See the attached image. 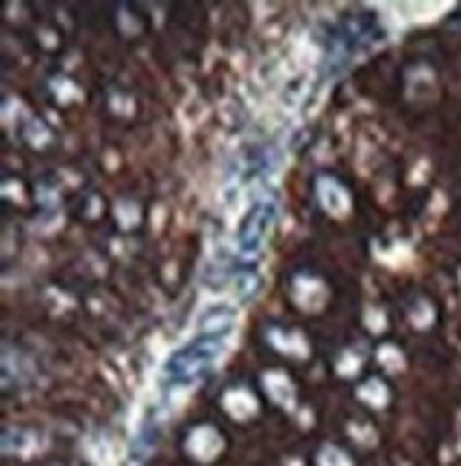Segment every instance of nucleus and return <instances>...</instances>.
Wrapping results in <instances>:
<instances>
[{"label": "nucleus", "mask_w": 461, "mask_h": 466, "mask_svg": "<svg viewBox=\"0 0 461 466\" xmlns=\"http://www.w3.org/2000/svg\"><path fill=\"white\" fill-rule=\"evenodd\" d=\"M225 339L228 336H220V332H200V336H194L188 344L174 350V353L166 358V364H162V375H160L162 384L188 387L194 381H200L222 356Z\"/></svg>", "instance_id": "1"}, {"label": "nucleus", "mask_w": 461, "mask_h": 466, "mask_svg": "<svg viewBox=\"0 0 461 466\" xmlns=\"http://www.w3.org/2000/svg\"><path fill=\"white\" fill-rule=\"evenodd\" d=\"M276 222V205L271 199H257V203L248 205L239 216V225L234 233V245L242 256H257L262 247H265L268 233Z\"/></svg>", "instance_id": "2"}]
</instances>
